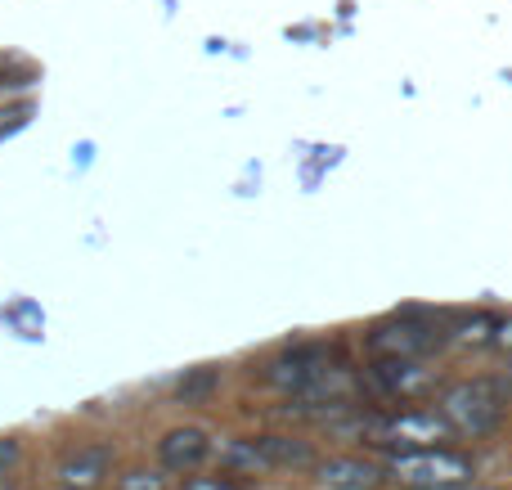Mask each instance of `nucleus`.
Listing matches in <instances>:
<instances>
[{"label": "nucleus", "instance_id": "4468645a", "mask_svg": "<svg viewBox=\"0 0 512 490\" xmlns=\"http://www.w3.org/2000/svg\"><path fill=\"white\" fill-rule=\"evenodd\" d=\"M117 490H162V473H144V468H135V473L117 477Z\"/></svg>", "mask_w": 512, "mask_h": 490}, {"label": "nucleus", "instance_id": "0eeeda50", "mask_svg": "<svg viewBox=\"0 0 512 490\" xmlns=\"http://www.w3.org/2000/svg\"><path fill=\"white\" fill-rule=\"evenodd\" d=\"M373 378L387 396H400V401H418L436 387V374L423 365V360H378L373 365Z\"/></svg>", "mask_w": 512, "mask_h": 490}, {"label": "nucleus", "instance_id": "a211bd4d", "mask_svg": "<svg viewBox=\"0 0 512 490\" xmlns=\"http://www.w3.org/2000/svg\"><path fill=\"white\" fill-rule=\"evenodd\" d=\"M450 490H490V486H472V482H468V486H450Z\"/></svg>", "mask_w": 512, "mask_h": 490}, {"label": "nucleus", "instance_id": "ddd939ff", "mask_svg": "<svg viewBox=\"0 0 512 490\" xmlns=\"http://www.w3.org/2000/svg\"><path fill=\"white\" fill-rule=\"evenodd\" d=\"M212 387H216V374H212V369H198V374L189 378V383L180 378V401H194V396H207Z\"/></svg>", "mask_w": 512, "mask_h": 490}, {"label": "nucleus", "instance_id": "f8f14e48", "mask_svg": "<svg viewBox=\"0 0 512 490\" xmlns=\"http://www.w3.org/2000/svg\"><path fill=\"white\" fill-rule=\"evenodd\" d=\"M450 338L459 342V347H490V338H495V320H490V315H468V320L454 324Z\"/></svg>", "mask_w": 512, "mask_h": 490}, {"label": "nucleus", "instance_id": "9b49d317", "mask_svg": "<svg viewBox=\"0 0 512 490\" xmlns=\"http://www.w3.org/2000/svg\"><path fill=\"white\" fill-rule=\"evenodd\" d=\"M216 450V459H221L225 468H230V477H239V473H265V455L256 450V441H221V446H212Z\"/></svg>", "mask_w": 512, "mask_h": 490}, {"label": "nucleus", "instance_id": "7ed1b4c3", "mask_svg": "<svg viewBox=\"0 0 512 490\" xmlns=\"http://www.w3.org/2000/svg\"><path fill=\"white\" fill-rule=\"evenodd\" d=\"M364 432H369L378 446H391V450L400 446V455H405V450H436L441 441L454 437V428L436 410H396V414H387V419L364 423Z\"/></svg>", "mask_w": 512, "mask_h": 490}, {"label": "nucleus", "instance_id": "6ab92c4d", "mask_svg": "<svg viewBox=\"0 0 512 490\" xmlns=\"http://www.w3.org/2000/svg\"><path fill=\"white\" fill-rule=\"evenodd\" d=\"M0 490H14V482H9V477H0Z\"/></svg>", "mask_w": 512, "mask_h": 490}, {"label": "nucleus", "instance_id": "f03ea898", "mask_svg": "<svg viewBox=\"0 0 512 490\" xmlns=\"http://www.w3.org/2000/svg\"><path fill=\"white\" fill-rule=\"evenodd\" d=\"M387 477L400 486L414 490H450V486H468L477 477V464L472 455H459V450H405V455L387 459Z\"/></svg>", "mask_w": 512, "mask_h": 490}, {"label": "nucleus", "instance_id": "2eb2a0df", "mask_svg": "<svg viewBox=\"0 0 512 490\" xmlns=\"http://www.w3.org/2000/svg\"><path fill=\"white\" fill-rule=\"evenodd\" d=\"M18 455H23V446H18L14 437H0V477H9V468L18 464Z\"/></svg>", "mask_w": 512, "mask_h": 490}, {"label": "nucleus", "instance_id": "39448f33", "mask_svg": "<svg viewBox=\"0 0 512 490\" xmlns=\"http://www.w3.org/2000/svg\"><path fill=\"white\" fill-rule=\"evenodd\" d=\"M324 374H328V347H319V342L292 347V351H283V356H274L270 365H265V383L292 387V392H306V387Z\"/></svg>", "mask_w": 512, "mask_h": 490}, {"label": "nucleus", "instance_id": "f3484780", "mask_svg": "<svg viewBox=\"0 0 512 490\" xmlns=\"http://www.w3.org/2000/svg\"><path fill=\"white\" fill-rule=\"evenodd\" d=\"M490 347L504 351V356H512V315H508V320H499V324H495V338H490Z\"/></svg>", "mask_w": 512, "mask_h": 490}, {"label": "nucleus", "instance_id": "f257e3e1", "mask_svg": "<svg viewBox=\"0 0 512 490\" xmlns=\"http://www.w3.org/2000/svg\"><path fill=\"white\" fill-rule=\"evenodd\" d=\"M508 414V392L495 378H468V383L445 387L441 396V419L463 437H490L499 432Z\"/></svg>", "mask_w": 512, "mask_h": 490}, {"label": "nucleus", "instance_id": "dca6fc26", "mask_svg": "<svg viewBox=\"0 0 512 490\" xmlns=\"http://www.w3.org/2000/svg\"><path fill=\"white\" fill-rule=\"evenodd\" d=\"M185 490H243V486H234L230 477H189Z\"/></svg>", "mask_w": 512, "mask_h": 490}, {"label": "nucleus", "instance_id": "6e6552de", "mask_svg": "<svg viewBox=\"0 0 512 490\" xmlns=\"http://www.w3.org/2000/svg\"><path fill=\"white\" fill-rule=\"evenodd\" d=\"M207 455H212V441H207L203 428H176L158 441V459L171 473H194V468L207 464Z\"/></svg>", "mask_w": 512, "mask_h": 490}, {"label": "nucleus", "instance_id": "1a4fd4ad", "mask_svg": "<svg viewBox=\"0 0 512 490\" xmlns=\"http://www.w3.org/2000/svg\"><path fill=\"white\" fill-rule=\"evenodd\" d=\"M319 482L333 490H373L382 482V473L373 464H360V459H328V464H315Z\"/></svg>", "mask_w": 512, "mask_h": 490}, {"label": "nucleus", "instance_id": "9d476101", "mask_svg": "<svg viewBox=\"0 0 512 490\" xmlns=\"http://www.w3.org/2000/svg\"><path fill=\"white\" fill-rule=\"evenodd\" d=\"M256 450L270 468H315V450L292 437H256Z\"/></svg>", "mask_w": 512, "mask_h": 490}, {"label": "nucleus", "instance_id": "20e7f679", "mask_svg": "<svg viewBox=\"0 0 512 490\" xmlns=\"http://www.w3.org/2000/svg\"><path fill=\"white\" fill-rule=\"evenodd\" d=\"M441 342H445V333L436 329V324H423L414 311L369 329V351L378 360H423L427 351H436Z\"/></svg>", "mask_w": 512, "mask_h": 490}, {"label": "nucleus", "instance_id": "423d86ee", "mask_svg": "<svg viewBox=\"0 0 512 490\" xmlns=\"http://www.w3.org/2000/svg\"><path fill=\"white\" fill-rule=\"evenodd\" d=\"M113 473V450L104 441H90V446H77L59 459V482L63 490H95L108 482Z\"/></svg>", "mask_w": 512, "mask_h": 490}]
</instances>
